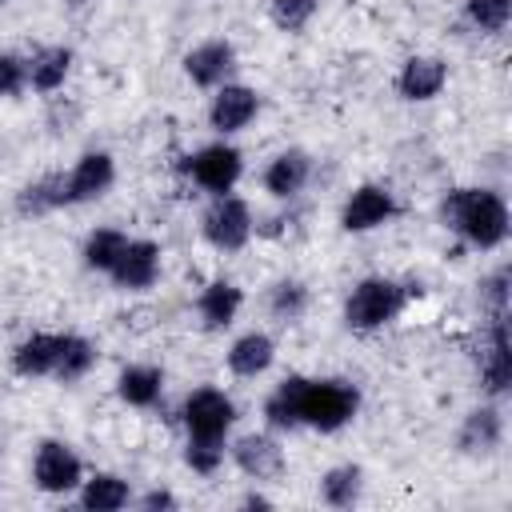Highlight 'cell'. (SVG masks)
I'll list each match as a JSON object with an SVG mask.
<instances>
[{"mask_svg": "<svg viewBox=\"0 0 512 512\" xmlns=\"http://www.w3.org/2000/svg\"><path fill=\"white\" fill-rule=\"evenodd\" d=\"M132 484L120 472H84L80 488H76V504L84 512H120L132 504Z\"/></svg>", "mask_w": 512, "mask_h": 512, "instance_id": "23", "label": "cell"}, {"mask_svg": "<svg viewBox=\"0 0 512 512\" xmlns=\"http://www.w3.org/2000/svg\"><path fill=\"white\" fill-rule=\"evenodd\" d=\"M96 364H100V348H96V340H88V336H80V332H68L52 380H60V384H80Z\"/></svg>", "mask_w": 512, "mask_h": 512, "instance_id": "28", "label": "cell"}, {"mask_svg": "<svg viewBox=\"0 0 512 512\" xmlns=\"http://www.w3.org/2000/svg\"><path fill=\"white\" fill-rule=\"evenodd\" d=\"M464 20L480 36H500L512 20V0H464Z\"/></svg>", "mask_w": 512, "mask_h": 512, "instance_id": "33", "label": "cell"}, {"mask_svg": "<svg viewBox=\"0 0 512 512\" xmlns=\"http://www.w3.org/2000/svg\"><path fill=\"white\" fill-rule=\"evenodd\" d=\"M32 488L44 496H76L80 480H84V460L80 452L60 440V436H44L32 448Z\"/></svg>", "mask_w": 512, "mask_h": 512, "instance_id": "7", "label": "cell"}, {"mask_svg": "<svg viewBox=\"0 0 512 512\" xmlns=\"http://www.w3.org/2000/svg\"><path fill=\"white\" fill-rule=\"evenodd\" d=\"M72 64H76V52L68 44L32 48V56H28V88L40 92V96L60 92L68 84V76H72Z\"/></svg>", "mask_w": 512, "mask_h": 512, "instance_id": "22", "label": "cell"}, {"mask_svg": "<svg viewBox=\"0 0 512 512\" xmlns=\"http://www.w3.org/2000/svg\"><path fill=\"white\" fill-rule=\"evenodd\" d=\"M0 4H8V0H0Z\"/></svg>", "mask_w": 512, "mask_h": 512, "instance_id": "37", "label": "cell"}, {"mask_svg": "<svg viewBox=\"0 0 512 512\" xmlns=\"http://www.w3.org/2000/svg\"><path fill=\"white\" fill-rule=\"evenodd\" d=\"M64 172V208H80V204H96L112 192L116 184V160L104 148H88L72 160V168Z\"/></svg>", "mask_w": 512, "mask_h": 512, "instance_id": "11", "label": "cell"}, {"mask_svg": "<svg viewBox=\"0 0 512 512\" xmlns=\"http://www.w3.org/2000/svg\"><path fill=\"white\" fill-rule=\"evenodd\" d=\"M164 276V248L148 236H128L124 252L116 256L108 280L116 292H152Z\"/></svg>", "mask_w": 512, "mask_h": 512, "instance_id": "12", "label": "cell"}, {"mask_svg": "<svg viewBox=\"0 0 512 512\" xmlns=\"http://www.w3.org/2000/svg\"><path fill=\"white\" fill-rule=\"evenodd\" d=\"M400 216V200L388 184H376V180H364L356 184L344 200H340V212H336V224L340 232L348 236H364V232H376L384 224H392Z\"/></svg>", "mask_w": 512, "mask_h": 512, "instance_id": "8", "label": "cell"}, {"mask_svg": "<svg viewBox=\"0 0 512 512\" xmlns=\"http://www.w3.org/2000/svg\"><path fill=\"white\" fill-rule=\"evenodd\" d=\"M256 116H260V92H256L252 84L228 80V84L212 88L204 120H208V128H212L216 136H224V140H228V136L244 132V128H248Z\"/></svg>", "mask_w": 512, "mask_h": 512, "instance_id": "15", "label": "cell"}, {"mask_svg": "<svg viewBox=\"0 0 512 512\" xmlns=\"http://www.w3.org/2000/svg\"><path fill=\"white\" fill-rule=\"evenodd\" d=\"M308 308H312V292H308V284L296 280V276H280V280H272L268 292H264V312H268V320L280 324V328H296V324L308 316Z\"/></svg>", "mask_w": 512, "mask_h": 512, "instance_id": "24", "label": "cell"}, {"mask_svg": "<svg viewBox=\"0 0 512 512\" xmlns=\"http://www.w3.org/2000/svg\"><path fill=\"white\" fill-rule=\"evenodd\" d=\"M296 384V420L300 428H312L320 436H332L340 428H348L360 416V384L348 376H304L292 372Z\"/></svg>", "mask_w": 512, "mask_h": 512, "instance_id": "3", "label": "cell"}, {"mask_svg": "<svg viewBox=\"0 0 512 512\" xmlns=\"http://www.w3.org/2000/svg\"><path fill=\"white\" fill-rule=\"evenodd\" d=\"M272 364H276V336L268 328H244L224 348V368L236 380H260L272 372Z\"/></svg>", "mask_w": 512, "mask_h": 512, "instance_id": "18", "label": "cell"}, {"mask_svg": "<svg viewBox=\"0 0 512 512\" xmlns=\"http://www.w3.org/2000/svg\"><path fill=\"white\" fill-rule=\"evenodd\" d=\"M448 88V60L432 52H412L396 68V96L408 104H428Z\"/></svg>", "mask_w": 512, "mask_h": 512, "instance_id": "17", "label": "cell"}, {"mask_svg": "<svg viewBox=\"0 0 512 512\" xmlns=\"http://www.w3.org/2000/svg\"><path fill=\"white\" fill-rule=\"evenodd\" d=\"M184 76L192 88L200 92H212L228 80H236V68H240V56H236V44L224 40V36H212V40H200L184 52Z\"/></svg>", "mask_w": 512, "mask_h": 512, "instance_id": "14", "label": "cell"}, {"mask_svg": "<svg viewBox=\"0 0 512 512\" xmlns=\"http://www.w3.org/2000/svg\"><path fill=\"white\" fill-rule=\"evenodd\" d=\"M320 16V0H268V20L284 36H300Z\"/></svg>", "mask_w": 512, "mask_h": 512, "instance_id": "30", "label": "cell"}, {"mask_svg": "<svg viewBox=\"0 0 512 512\" xmlns=\"http://www.w3.org/2000/svg\"><path fill=\"white\" fill-rule=\"evenodd\" d=\"M504 432H508V424H504L500 404L484 400V404L464 412V420L456 428V452L468 456V460H488L504 448Z\"/></svg>", "mask_w": 512, "mask_h": 512, "instance_id": "16", "label": "cell"}, {"mask_svg": "<svg viewBox=\"0 0 512 512\" xmlns=\"http://www.w3.org/2000/svg\"><path fill=\"white\" fill-rule=\"evenodd\" d=\"M260 416H264V428H268V432H296V428H300V420H296V384H292V372L264 396Z\"/></svg>", "mask_w": 512, "mask_h": 512, "instance_id": "29", "label": "cell"}, {"mask_svg": "<svg viewBox=\"0 0 512 512\" xmlns=\"http://www.w3.org/2000/svg\"><path fill=\"white\" fill-rule=\"evenodd\" d=\"M440 224L460 236L468 248L476 252H496L504 240H508V228H512V216H508V200L496 192V188H484V184H460V188H448L440 196V208H436Z\"/></svg>", "mask_w": 512, "mask_h": 512, "instance_id": "1", "label": "cell"}, {"mask_svg": "<svg viewBox=\"0 0 512 512\" xmlns=\"http://www.w3.org/2000/svg\"><path fill=\"white\" fill-rule=\"evenodd\" d=\"M116 400L136 412H152L164 400V368L160 364H124L116 372Z\"/></svg>", "mask_w": 512, "mask_h": 512, "instance_id": "21", "label": "cell"}, {"mask_svg": "<svg viewBox=\"0 0 512 512\" xmlns=\"http://www.w3.org/2000/svg\"><path fill=\"white\" fill-rule=\"evenodd\" d=\"M316 176V156L304 148H280L268 156L264 172H260V188L276 200V204H296L304 196V188Z\"/></svg>", "mask_w": 512, "mask_h": 512, "instance_id": "13", "label": "cell"}, {"mask_svg": "<svg viewBox=\"0 0 512 512\" xmlns=\"http://www.w3.org/2000/svg\"><path fill=\"white\" fill-rule=\"evenodd\" d=\"M64 340H68V332H28L24 340L12 344L8 368L20 380H44V376L56 372L60 352H64Z\"/></svg>", "mask_w": 512, "mask_h": 512, "instance_id": "19", "label": "cell"}, {"mask_svg": "<svg viewBox=\"0 0 512 512\" xmlns=\"http://www.w3.org/2000/svg\"><path fill=\"white\" fill-rule=\"evenodd\" d=\"M124 244H128V232H124V228H116V224H96V228H88V236H84V244H80V264H84L88 272H96V276H108L112 264H116V256L124 252Z\"/></svg>", "mask_w": 512, "mask_h": 512, "instance_id": "27", "label": "cell"}, {"mask_svg": "<svg viewBox=\"0 0 512 512\" xmlns=\"http://www.w3.org/2000/svg\"><path fill=\"white\" fill-rule=\"evenodd\" d=\"M228 464L248 476L252 484H272L284 476L288 468V456L276 440V432L260 428V432H240V436H228Z\"/></svg>", "mask_w": 512, "mask_h": 512, "instance_id": "10", "label": "cell"}, {"mask_svg": "<svg viewBox=\"0 0 512 512\" xmlns=\"http://www.w3.org/2000/svg\"><path fill=\"white\" fill-rule=\"evenodd\" d=\"M180 172H184L200 192L224 196V192H236V184H240V176H244V152H240L232 140L216 136V140L200 144L196 152H188L184 164H180Z\"/></svg>", "mask_w": 512, "mask_h": 512, "instance_id": "6", "label": "cell"}, {"mask_svg": "<svg viewBox=\"0 0 512 512\" xmlns=\"http://www.w3.org/2000/svg\"><path fill=\"white\" fill-rule=\"evenodd\" d=\"M236 504H240L244 512H256V508H272V496H268V492H260V488H248Z\"/></svg>", "mask_w": 512, "mask_h": 512, "instance_id": "36", "label": "cell"}, {"mask_svg": "<svg viewBox=\"0 0 512 512\" xmlns=\"http://www.w3.org/2000/svg\"><path fill=\"white\" fill-rule=\"evenodd\" d=\"M176 420H180L188 440H220V444H228V436H232V428L240 420V408L224 388L196 384L192 392H184V400L176 408Z\"/></svg>", "mask_w": 512, "mask_h": 512, "instance_id": "4", "label": "cell"}, {"mask_svg": "<svg viewBox=\"0 0 512 512\" xmlns=\"http://www.w3.org/2000/svg\"><path fill=\"white\" fill-rule=\"evenodd\" d=\"M132 504H136L140 512H176V508H180V496H176L172 488H164V484H152V488H144L140 496H132Z\"/></svg>", "mask_w": 512, "mask_h": 512, "instance_id": "35", "label": "cell"}, {"mask_svg": "<svg viewBox=\"0 0 512 512\" xmlns=\"http://www.w3.org/2000/svg\"><path fill=\"white\" fill-rule=\"evenodd\" d=\"M364 488H368L364 468L352 464V460L324 468V472H320V484H316V492H320V500H324L328 508H356V504L364 500Z\"/></svg>", "mask_w": 512, "mask_h": 512, "instance_id": "26", "label": "cell"}, {"mask_svg": "<svg viewBox=\"0 0 512 512\" xmlns=\"http://www.w3.org/2000/svg\"><path fill=\"white\" fill-rule=\"evenodd\" d=\"M12 208H16V216H24V220H40V216L60 212V208H64V172H44V176L28 180V184L16 192Z\"/></svg>", "mask_w": 512, "mask_h": 512, "instance_id": "25", "label": "cell"}, {"mask_svg": "<svg viewBox=\"0 0 512 512\" xmlns=\"http://www.w3.org/2000/svg\"><path fill=\"white\" fill-rule=\"evenodd\" d=\"M476 380L488 400H504L512 388V348H508V316H492L476 340Z\"/></svg>", "mask_w": 512, "mask_h": 512, "instance_id": "9", "label": "cell"}, {"mask_svg": "<svg viewBox=\"0 0 512 512\" xmlns=\"http://www.w3.org/2000/svg\"><path fill=\"white\" fill-rule=\"evenodd\" d=\"M508 288H512V280H508V264H496L492 272L480 276V284H476V304H480L484 320H492V316H508Z\"/></svg>", "mask_w": 512, "mask_h": 512, "instance_id": "32", "label": "cell"}, {"mask_svg": "<svg viewBox=\"0 0 512 512\" xmlns=\"http://www.w3.org/2000/svg\"><path fill=\"white\" fill-rule=\"evenodd\" d=\"M424 288L416 284V280H396V276H360L352 288H348V296H344V304H340V320H344V328L348 332H356V336H372V332H384V328H392L400 316H404V308L420 296Z\"/></svg>", "mask_w": 512, "mask_h": 512, "instance_id": "2", "label": "cell"}, {"mask_svg": "<svg viewBox=\"0 0 512 512\" xmlns=\"http://www.w3.org/2000/svg\"><path fill=\"white\" fill-rule=\"evenodd\" d=\"M192 308H196V320L204 332H228L236 324V316L244 312V288L228 276H216L196 292Z\"/></svg>", "mask_w": 512, "mask_h": 512, "instance_id": "20", "label": "cell"}, {"mask_svg": "<svg viewBox=\"0 0 512 512\" xmlns=\"http://www.w3.org/2000/svg\"><path fill=\"white\" fill-rule=\"evenodd\" d=\"M28 92V56L0 52V100H16Z\"/></svg>", "mask_w": 512, "mask_h": 512, "instance_id": "34", "label": "cell"}, {"mask_svg": "<svg viewBox=\"0 0 512 512\" xmlns=\"http://www.w3.org/2000/svg\"><path fill=\"white\" fill-rule=\"evenodd\" d=\"M184 468L192 472V476H200V480H212V476H220V468L228 464V444H220V440H188L184 436Z\"/></svg>", "mask_w": 512, "mask_h": 512, "instance_id": "31", "label": "cell"}, {"mask_svg": "<svg viewBox=\"0 0 512 512\" xmlns=\"http://www.w3.org/2000/svg\"><path fill=\"white\" fill-rule=\"evenodd\" d=\"M256 236V216H252V204L236 192H224V196H212L200 212V240L212 248V252H244Z\"/></svg>", "mask_w": 512, "mask_h": 512, "instance_id": "5", "label": "cell"}]
</instances>
